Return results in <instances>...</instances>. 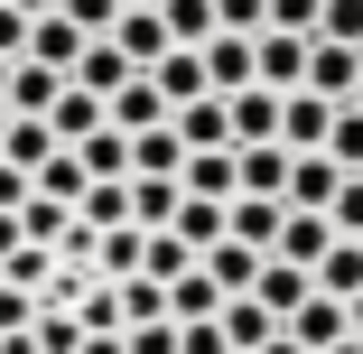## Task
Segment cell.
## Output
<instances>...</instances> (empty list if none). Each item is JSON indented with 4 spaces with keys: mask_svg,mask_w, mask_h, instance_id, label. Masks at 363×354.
Segmentation results:
<instances>
[{
    "mask_svg": "<svg viewBox=\"0 0 363 354\" xmlns=\"http://www.w3.org/2000/svg\"><path fill=\"white\" fill-rule=\"evenodd\" d=\"M10 65H19V56H0V103H10Z\"/></svg>",
    "mask_w": 363,
    "mask_h": 354,
    "instance_id": "obj_54",
    "label": "cell"
},
{
    "mask_svg": "<svg viewBox=\"0 0 363 354\" xmlns=\"http://www.w3.org/2000/svg\"><path fill=\"white\" fill-rule=\"evenodd\" d=\"M0 140H10V103H0Z\"/></svg>",
    "mask_w": 363,
    "mask_h": 354,
    "instance_id": "obj_57",
    "label": "cell"
},
{
    "mask_svg": "<svg viewBox=\"0 0 363 354\" xmlns=\"http://www.w3.org/2000/svg\"><path fill=\"white\" fill-rule=\"evenodd\" d=\"M168 233H177V243H196V261H205L214 243H224V233H233V205H214V196H186Z\"/></svg>",
    "mask_w": 363,
    "mask_h": 354,
    "instance_id": "obj_17",
    "label": "cell"
},
{
    "mask_svg": "<svg viewBox=\"0 0 363 354\" xmlns=\"http://www.w3.org/2000/svg\"><path fill=\"white\" fill-rule=\"evenodd\" d=\"M28 326H38V289L0 280V336H28Z\"/></svg>",
    "mask_w": 363,
    "mask_h": 354,
    "instance_id": "obj_42",
    "label": "cell"
},
{
    "mask_svg": "<svg viewBox=\"0 0 363 354\" xmlns=\"http://www.w3.org/2000/svg\"><path fill=\"white\" fill-rule=\"evenodd\" d=\"M270 336H279V317H270L261 299H224V345H233V354H261Z\"/></svg>",
    "mask_w": 363,
    "mask_h": 354,
    "instance_id": "obj_27",
    "label": "cell"
},
{
    "mask_svg": "<svg viewBox=\"0 0 363 354\" xmlns=\"http://www.w3.org/2000/svg\"><path fill=\"white\" fill-rule=\"evenodd\" d=\"M214 28H233V38H261V28H270V0H214Z\"/></svg>",
    "mask_w": 363,
    "mask_h": 354,
    "instance_id": "obj_41",
    "label": "cell"
},
{
    "mask_svg": "<svg viewBox=\"0 0 363 354\" xmlns=\"http://www.w3.org/2000/svg\"><path fill=\"white\" fill-rule=\"evenodd\" d=\"M326 159H335L345 177H363V112H354V103H335V131H326Z\"/></svg>",
    "mask_w": 363,
    "mask_h": 354,
    "instance_id": "obj_36",
    "label": "cell"
},
{
    "mask_svg": "<svg viewBox=\"0 0 363 354\" xmlns=\"http://www.w3.org/2000/svg\"><path fill=\"white\" fill-rule=\"evenodd\" d=\"M326 224H335L345 243H363V177H345V187H335V205H326Z\"/></svg>",
    "mask_w": 363,
    "mask_h": 354,
    "instance_id": "obj_43",
    "label": "cell"
},
{
    "mask_svg": "<svg viewBox=\"0 0 363 354\" xmlns=\"http://www.w3.org/2000/svg\"><path fill=\"white\" fill-rule=\"evenodd\" d=\"M335 187H345V168H335L326 150H298V159H289V205H298V215H326Z\"/></svg>",
    "mask_w": 363,
    "mask_h": 354,
    "instance_id": "obj_9",
    "label": "cell"
},
{
    "mask_svg": "<svg viewBox=\"0 0 363 354\" xmlns=\"http://www.w3.org/2000/svg\"><path fill=\"white\" fill-rule=\"evenodd\" d=\"M103 112H112V131H159L168 121V94H159V75H130Z\"/></svg>",
    "mask_w": 363,
    "mask_h": 354,
    "instance_id": "obj_13",
    "label": "cell"
},
{
    "mask_svg": "<svg viewBox=\"0 0 363 354\" xmlns=\"http://www.w3.org/2000/svg\"><path fill=\"white\" fill-rule=\"evenodd\" d=\"M261 261H270V252H252V243H233V233H224V243L205 252V270H214V289H224V299H252Z\"/></svg>",
    "mask_w": 363,
    "mask_h": 354,
    "instance_id": "obj_19",
    "label": "cell"
},
{
    "mask_svg": "<svg viewBox=\"0 0 363 354\" xmlns=\"http://www.w3.org/2000/svg\"><path fill=\"white\" fill-rule=\"evenodd\" d=\"M289 159H298V150L252 140V150H242V196H279V205H289Z\"/></svg>",
    "mask_w": 363,
    "mask_h": 354,
    "instance_id": "obj_25",
    "label": "cell"
},
{
    "mask_svg": "<svg viewBox=\"0 0 363 354\" xmlns=\"http://www.w3.org/2000/svg\"><path fill=\"white\" fill-rule=\"evenodd\" d=\"M56 150H65V140H56V131H47L38 112H10V140H0V159H10V168H28V177H38V168H47Z\"/></svg>",
    "mask_w": 363,
    "mask_h": 354,
    "instance_id": "obj_18",
    "label": "cell"
},
{
    "mask_svg": "<svg viewBox=\"0 0 363 354\" xmlns=\"http://www.w3.org/2000/svg\"><path fill=\"white\" fill-rule=\"evenodd\" d=\"M317 289H326V299H354V289H363V243L335 233V252L317 261Z\"/></svg>",
    "mask_w": 363,
    "mask_h": 354,
    "instance_id": "obj_32",
    "label": "cell"
},
{
    "mask_svg": "<svg viewBox=\"0 0 363 354\" xmlns=\"http://www.w3.org/2000/svg\"><path fill=\"white\" fill-rule=\"evenodd\" d=\"M224 103H233V150L279 140V94H270V84H242V94H224Z\"/></svg>",
    "mask_w": 363,
    "mask_h": 354,
    "instance_id": "obj_14",
    "label": "cell"
},
{
    "mask_svg": "<svg viewBox=\"0 0 363 354\" xmlns=\"http://www.w3.org/2000/svg\"><path fill=\"white\" fill-rule=\"evenodd\" d=\"M159 317H168V280H150V270L121 280V336L130 326H159Z\"/></svg>",
    "mask_w": 363,
    "mask_h": 354,
    "instance_id": "obj_31",
    "label": "cell"
},
{
    "mask_svg": "<svg viewBox=\"0 0 363 354\" xmlns=\"http://www.w3.org/2000/svg\"><path fill=\"white\" fill-rule=\"evenodd\" d=\"M84 187H94V177H84V159H75V150H56V159L38 168V196H56V205H84Z\"/></svg>",
    "mask_w": 363,
    "mask_h": 354,
    "instance_id": "obj_34",
    "label": "cell"
},
{
    "mask_svg": "<svg viewBox=\"0 0 363 354\" xmlns=\"http://www.w3.org/2000/svg\"><path fill=\"white\" fill-rule=\"evenodd\" d=\"M354 84H363V47H335V38H317V47H308V94H326V103H354Z\"/></svg>",
    "mask_w": 363,
    "mask_h": 354,
    "instance_id": "obj_6",
    "label": "cell"
},
{
    "mask_svg": "<svg viewBox=\"0 0 363 354\" xmlns=\"http://www.w3.org/2000/svg\"><path fill=\"white\" fill-rule=\"evenodd\" d=\"M279 224H289V205H279V196H233V243L279 252Z\"/></svg>",
    "mask_w": 363,
    "mask_h": 354,
    "instance_id": "obj_23",
    "label": "cell"
},
{
    "mask_svg": "<svg viewBox=\"0 0 363 354\" xmlns=\"http://www.w3.org/2000/svg\"><path fill=\"white\" fill-rule=\"evenodd\" d=\"M205 84H214V94H242V84H261V56H252V38L214 28V38H205Z\"/></svg>",
    "mask_w": 363,
    "mask_h": 354,
    "instance_id": "obj_7",
    "label": "cell"
},
{
    "mask_svg": "<svg viewBox=\"0 0 363 354\" xmlns=\"http://www.w3.org/2000/svg\"><path fill=\"white\" fill-rule=\"evenodd\" d=\"M326 354H363V336H345V345H326Z\"/></svg>",
    "mask_w": 363,
    "mask_h": 354,
    "instance_id": "obj_56",
    "label": "cell"
},
{
    "mask_svg": "<svg viewBox=\"0 0 363 354\" xmlns=\"http://www.w3.org/2000/svg\"><path fill=\"white\" fill-rule=\"evenodd\" d=\"M252 299H261V308L289 326V317L317 299V270H298V261H279V252H270V261H261V280H252Z\"/></svg>",
    "mask_w": 363,
    "mask_h": 354,
    "instance_id": "obj_1",
    "label": "cell"
},
{
    "mask_svg": "<svg viewBox=\"0 0 363 354\" xmlns=\"http://www.w3.org/2000/svg\"><path fill=\"white\" fill-rule=\"evenodd\" d=\"M28 336H38L47 354H84V317H75V308H38V326H28Z\"/></svg>",
    "mask_w": 363,
    "mask_h": 354,
    "instance_id": "obj_37",
    "label": "cell"
},
{
    "mask_svg": "<svg viewBox=\"0 0 363 354\" xmlns=\"http://www.w3.org/2000/svg\"><path fill=\"white\" fill-rule=\"evenodd\" d=\"M75 159H84V177H130V131H94V140H75Z\"/></svg>",
    "mask_w": 363,
    "mask_h": 354,
    "instance_id": "obj_29",
    "label": "cell"
},
{
    "mask_svg": "<svg viewBox=\"0 0 363 354\" xmlns=\"http://www.w3.org/2000/svg\"><path fill=\"white\" fill-rule=\"evenodd\" d=\"M159 19H168L177 47H205L214 38V0H159Z\"/></svg>",
    "mask_w": 363,
    "mask_h": 354,
    "instance_id": "obj_35",
    "label": "cell"
},
{
    "mask_svg": "<svg viewBox=\"0 0 363 354\" xmlns=\"http://www.w3.org/2000/svg\"><path fill=\"white\" fill-rule=\"evenodd\" d=\"M65 224H75V205H56V196H28V205H19V233H28V243H47V252L65 243Z\"/></svg>",
    "mask_w": 363,
    "mask_h": 354,
    "instance_id": "obj_33",
    "label": "cell"
},
{
    "mask_svg": "<svg viewBox=\"0 0 363 354\" xmlns=\"http://www.w3.org/2000/svg\"><path fill=\"white\" fill-rule=\"evenodd\" d=\"M0 280H19V289H47V280H56V252H47V243H19L10 261H0Z\"/></svg>",
    "mask_w": 363,
    "mask_h": 354,
    "instance_id": "obj_39",
    "label": "cell"
},
{
    "mask_svg": "<svg viewBox=\"0 0 363 354\" xmlns=\"http://www.w3.org/2000/svg\"><path fill=\"white\" fill-rule=\"evenodd\" d=\"M326 252H335V224H326V215H298V205H289V224H279V261L317 270Z\"/></svg>",
    "mask_w": 363,
    "mask_h": 354,
    "instance_id": "obj_20",
    "label": "cell"
},
{
    "mask_svg": "<svg viewBox=\"0 0 363 354\" xmlns=\"http://www.w3.org/2000/svg\"><path fill=\"white\" fill-rule=\"evenodd\" d=\"M0 56H28V10H10V0H0Z\"/></svg>",
    "mask_w": 363,
    "mask_h": 354,
    "instance_id": "obj_48",
    "label": "cell"
},
{
    "mask_svg": "<svg viewBox=\"0 0 363 354\" xmlns=\"http://www.w3.org/2000/svg\"><path fill=\"white\" fill-rule=\"evenodd\" d=\"M75 215H84L94 233H112V224H130V177H94V187H84V205H75Z\"/></svg>",
    "mask_w": 363,
    "mask_h": 354,
    "instance_id": "obj_30",
    "label": "cell"
},
{
    "mask_svg": "<svg viewBox=\"0 0 363 354\" xmlns=\"http://www.w3.org/2000/svg\"><path fill=\"white\" fill-rule=\"evenodd\" d=\"M19 243H28V233H19V215H0V261H10Z\"/></svg>",
    "mask_w": 363,
    "mask_h": 354,
    "instance_id": "obj_49",
    "label": "cell"
},
{
    "mask_svg": "<svg viewBox=\"0 0 363 354\" xmlns=\"http://www.w3.org/2000/svg\"><path fill=\"white\" fill-rule=\"evenodd\" d=\"M103 121H112V112H103V94H84L75 75H65V94H56V112H47V131L65 140V150H75V140H94Z\"/></svg>",
    "mask_w": 363,
    "mask_h": 354,
    "instance_id": "obj_12",
    "label": "cell"
},
{
    "mask_svg": "<svg viewBox=\"0 0 363 354\" xmlns=\"http://www.w3.org/2000/svg\"><path fill=\"white\" fill-rule=\"evenodd\" d=\"M354 112H363V84H354Z\"/></svg>",
    "mask_w": 363,
    "mask_h": 354,
    "instance_id": "obj_58",
    "label": "cell"
},
{
    "mask_svg": "<svg viewBox=\"0 0 363 354\" xmlns=\"http://www.w3.org/2000/svg\"><path fill=\"white\" fill-rule=\"evenodd\" d=\"M121 10H140V0H121Z\"/></svg>",
    "mask_w": 363,
    "mask_h": 354,
    "instance_id": "obj_59",
    "label": "cell"
},
{
    "mask_svg": "<svg viewBox=\"0 0 363 354\" xmlns=\"http://www.w3.org/2000/svg\"><path fill=\"white\" fill-rule=\"evenodd\" d=\"M0 354H47V345L38 336H0Z\"/></svg>",
    "mask_w": 363,
    "mask_h": 354,
    "instance_id": "obj_51",
    "label": "cell"
},
{
    "mask_svg": "<svg viewBox=\"0 0 363 354\" xmlns=\"http://www.w3.org/2000/svg\"><path fill=\"white\" fill-rule=\"evenodd\" d=\"M261 354H308V345H298V336H289V326H279V336H270V345H261Z\"/></svg>",
    "mask_w": 363,
    "mask_h": 354,
    "instance_id": "obj_52",
    "label": "cell"
},
{
    "mask_svg": "<svg viewBox=\"0 0 363 354\" xmlns=\"http://www.w3.org/2000/svg\"><path fill=\"white\" fill-rule=\"evenodd\" d=\"M317 10H326V0H270V28H289V38H317Z\"/></svg>",
    "mask_w": 363,
    "mask_h": 354,
    "instance_id": "obj_45",
    "label": "cell"
},
{
    "mask_svg": "<svg viewBox=\"0 0 363 354\" xmlns=\"http://www.w3.org/2000/svg\"><path fill=\"white\" fill-rule=\"evenodd\" d=\"M150 75H159L168 112H177V103H196V94H214V84H205V47H168V56L150 65Z\"/></svg>",
    "mask_w": 363,
    "mask_h": 354,
    "instance_id": "obj_22",
    "label": "cell"
},
{
    "mask_svg": "<svg viewBox=\"0 0 363 354\" xmlns=\"http://www.w3.org/2000/svg\"><path fill=\"white\" fill-rule=\"evenodd\" d=\"M317 38H335V47H363V0H326V10H317Z\"/></svg>",
    "mask_w": 363,
    "mask_h": 354,
    "instance_id": "obj_40",
    "label": "cell"
},
{
    "mask_svg": "<svg viewBox=\"0 0 363 354\" xmlns=\"http://www.w3.org/2000/svg\"><path fill=\"white\" fill-rule=\"evenodd\" d=\"M112 47H121V56L140 65V75H150V65H159V56L177 47V38H168V19H159V0H140V10H121V19H112Z\"/></svg>",
    "mask_w": 363,
    "mask_h": 354,
    "instance_id": "obj_2",
    "label": "cell"
},
{
    "mask_svg": "<svg viewBox=\"0 0 363 354\" xmlns=\"http://www.w3.org/2000/svg\"><path fill=\"white\" fill-rule=\"evenodd\" d=\"M140 270H150V280H186V270H196V243H177V233H150Z\"/></svg>",
    "mask_w": 363,
    "mask_h": 354,
    "instance_id": "obj_38",
    "label": "cell"
},
{
    "mask_svg": "<svg viewBox=\"0 0 363 354\" xmlns=\"http://www.w3.org/2000/svg\"><path fill=\"white\" fill-rule=\"evenodd\" d=\"M94 38L75 28V19H65V10H47V19H28V56L38 65H56V75H75V56H84Z\"/></svg>",
    "mask_w": 363,
    "mask_h": 354,
    "instance_id": "obj_10",
    "label": "cell"
},
{
    "mask_svg": "<svg viewBox=\"0 0 363 354\" xmlns=\"http://www.w3.org/2000/svg\"><path fill=\"white\" fill-rule=\"evenodd\" d=\"M140 252H150V233H140V224H112V233L94 243V270H103V280H140Z\"/></svg>",
    "mask_w": 363,
    "mask_h": 354,
    "instance_id": "obj_28",
    "label": "cell"
},
{
    "mask_svg": "<svg viewBox=\"0 0 363 354\" xmlns=\"http://www.w3.org/2000/svg\"><path fill=\"white\" fill-rule=\"evenodd\" d=\"M10 10H28V19H47V10H56V0H10Z\"/></svg>",
    "mask_w": 363,
    "mask_h": 354,
    "instance_id": "obj_53",
    "label": "cell"
},
{
    "mask_svg": "<svg viewBox=\"0 0 363 354\" xmlns=\"http://www.w3.org/2000/svg\"><path fill=\"white\" fill-rule=\"evenodd\" d=\"M168 121H177L186 150H233V103H224V94H196V103H177Z\"/></svg>",
    "mask_w": 363,
    "mask_h": 354,
    "instance_id": "obj_8",
    "label": "cell"
},
{
    "mask_svg": "<svg viewBox=\"0 0 363 354\" xmlns=\"http://www.w3.org/2000/svg\"><path fill=\"white\" fill-rule=\"evenodd\" d=\"M345 308H354V336H363V289H354V299H345Z\"/></svg>",
    "mask_w": 363,
    "mask_h": 354,
    "instance_id": "obj_55",
    "label": "cell"
},
{
    "mask_svg": "<svg viewBox=\"0 0 363 354\" xmlns=\"http://www.w3.org/2000/svg\"><path fill=\"white\" fill-rule=\"evenodd\" d=\"M326 131H335V103L326 94H279V150H326Z\"/></svg>",
    "mask_w": 363,
    "mask_h": 354,
    "instance_id": "obj_4",
    "label": "cell"
},
{
    "mask_svg": "<svg viewBox=\"0 0 363 354\" xmlns=\"http://www.w3.org/2000/svg\"><path fill=\"white\" fill-rule=\"evenodd\" d=\"M56 94H65V75H56V65H38V56H19L10 65V112H56Z\"/></svg>",
    "mask_w": 363,
    "mask_h": 354,
    "instance_id": "obj_24",
    "label": "cell"
},
{
    "mask_svg": "<svg viewBox=\"0 0 363 354\" xmlns=\"http://www.w3.org/2000/svg\"><path fill=\"white\" fill-rule=\"evenodd\" d=\"M186 168V140H177V121H159V131H130V177H177Z\"/></svg>",
    "mask_w": 363,
    "mask_h": 354,
    "instance_id": "obj_15",
    "label": "cell"
},
{
    "mask_svg": "<svg viewBox=\"0 0 363 354\" xmlns=\"http://www.w3.org/2000/svg\"><path fill=\"white\" fill-rule=\"evenodd\" d=\"M130 354H177V317H159V326H130Z\"/></svg>",
    "mask_w": 363,
    "mask_h": 354,
    "instance_id": "obj_47",
    "label": "cell"
},
{
    "mask_svg": "<svg viewBox=\"0 0 363 354\" xmlns=\"http://www.w3.org/2000/svg\"><path fill=\"white\" fill-rule=\"evenodd\" d=\"M177 205H186L177 177H130V224H140V233H168V224H177Z\"/></svg>",
    "mask_w": 363,
    "mask_h": 354,
    "instance_id": "obj_16",
    "label": "cell"
},
{
    "mask_svg": "<svg viewBox=\"0 0 363 354\" xmlns=\"http://www.w3.org/2000/svg\"><path fill=\"white\" fill-rule=\"evenodd\" d=\"M84 354H130V336H84Z\"/></svg>",
    "mask_w": 363,
    "mask_h": 354,
    "instance_id": "obj_50",
    "label": "cell"
},
{
    "mask_svg": "<svg viewBox=\"0 0 363 354\" xmlns=\"http://www.w3.org/2000/svg\"><path fill=\"white\" fill-rule=\"evenodd\" d=\"M289 336H298V345H308V354H326V345H345V336H354V308H345V299H326V289H317V299H308V308H298V317H289Z\"/></svg>",
    "mask_w": 363,
    "mask_h": 354,
    "instance_id": "obj_11",
    "label": "cell"
},
{
    "mask_svg": "<svg viewBox=\"0 0 363 354\" xmlns=\"http://www.w3.org/2000/svg\"><path fill=\"white\" fill-rule=\"evenodd\" d=\"M65 19H75L84 38H112V19H121V0H56Z\"/></svg>",
    "mask_w": 363,
    "mask_h": 354,
    "instance_id": "obj_44",
    "label": "cell"
},
{
    "mask_svg": "<svg viewBox=\"0 0 363 354\" xmlns=\"http://www.w3.org/2000/svg\"><path fill=\"white\" fill-rule=\"evenodd\" d=\"M308 47H317V38L261 28V38H252V56H261V84H270V94H298V84H308Z\"/></svg>",
    "mask_w": 363,
    "mask_h": 354,
    "instance_id": "obj_3",
    "label": "cell"
},
{
    "mask_svg": "<svg viewBox=\"0 0 363 354\" xmlns=\"http://www.w3.org/2000/svg\"><path fill=\"white\" fill-rule=\"evenodd\" d=\"M177 354H233V345H224V317H196V326H177Z\"/></svg>",
    "mask_w": 363,
    "mask_h": 354,
    "instance_id": "obj_46",
    "label": "cell"
},
{
    "mask_svg": "<svg viewBox=\"0 0 363 354\" xmlns=\"http://www.w3.org/2000/svg\"><path fill=\"white\" fill-rule=\"evenodd\" d=\"M130 75H140V65H130V56H121L112 38H94V47L75 56V84H84V94H103V103H112V94H121Z\"/></svg>",
    "mask_w": 363,
    "mask_h": 354,
    "instance_id": "obj_21",
    "label": "cell"
},
{
    "mask_svg": "<svg viewBox=\"0 0 363 354\" xmlns=\"http://www.w3.org/2000/svg\"><path fill=\"white\" fill-rule=\"evenodd\" d=\"M168 317L177 326H196V317H224V289H214V270L196 261L186 280H168Z\"/></svg>",
    "mask_w": 363,
    "mask_h": 354,
    "instance_id": "obj_26",
    "label": "cell"
},
{
    "mask_svg": "<svg viewBox=\"0 0 363 354\" xmlns=\"http://www.w3.org/2000/svg\"><path fill=\"white\" fill-rule=\"evenodd\" d=\"M177 187H186V196H214V205H233V196H242V150H186Z\"/></svg>",
    "mask_w": 363,
    "mask_h": 354,
    "instance_id": "obj_5",
    "label": "cell"
}]
</instances>
